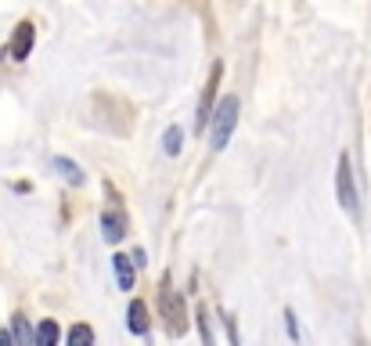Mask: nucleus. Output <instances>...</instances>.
I'll return each mask as SVG.
<instances>
[{"label": "nucleus", "mask_w": 371, "mask_h": 346, "mask_svg": "<svg viewBox=\"0 0 371 346\" xmlns=\"http://www.w3.org/2000/svg\"><path fill=\"white\" fill-rule=\"evenodd\" d=\"M159 310H163V321H166L170 336H184L188 332V310H184V300L173 289L170 274H163V281H159Z\"/></svg>", "instance_id": "1"}, {"label": "nucleus", "mask_w": 371, "mask_h": 346, "mask_svg": "<svg viewBox=\"0 0 371 346\" xmlns=\"http://www.w3.org/2000/svg\"><path fill=\"white\" fill-rule=\"evenodd\" d=\"M234 123H238V98L228 94V98L220 101V108L213 112V148H228V141L234 134Z\"/></svg>", "instance_id": "2"}, {"label": "nucleus", "mask_w": 371, "mask_h": 346, "mask_svg": "<svg viewBox=\"0 0 371 346\" xmlns=\"http://www.w3.org/2000/svg\"><path fill=\"white\" fill-rule=\"evenodd\" d=\"M335 195H339V206L350 216H357V187H353V170H350L346 152L339 155V166H335Z\"/></svg>", "instance_id": "3"}, {"label": "nucleus", "mask_w": 371, "mask_h": 346, "mask_svg": "<svg viewBox=\"0 0 371 346\" xmlns=\"http://www.w3.org/2000/svg\"><path fill=\"white\" fill-rule=\"evenodd\" d=\"M220 76H223V65H220V61H213V69H209V80H205V90H202V101H199V116H195V127H199V130H205L209 119H213V101H217Z\"/></svg>", "instance_id": "4"}, {"label": "nucleus", "mask_w": 371, "mask_h": 346, "mask_svg": "<svg viewBox=\"0 0 371 346\" xmlns=\"http://www.w3.org/2000/svg\"><path fill=\"white\" fill-rule=\"evenodd\" d=\"M33 40H37V29H33V22H19V29H14V37H11V58L14 61H26L29 58V51H33Z\"/></svg>", "instance_id": "5"}, {"label": "nucleus", "mask_w": 371, "mask_h": 346, "mask_svg": "<svg viewBox=\"0 0 371 346\" xmlns=\"http://www.w3.org/2000/svg\"><path fill=\"white\" fill-rule=\"evenodd\" d=\"M123 234H126V213L123 210H105L101 213V238L108 245H116V242H123Z\"/></svg>", "instance_id": "6"}, {"label": "nucleus", "mask_w": 371, "mask_h": 346, "mask_svg": "<svg viewBox=\"0 0 371 346\" xmlns=\"http://www.w3.org/2000/svg\"><path fill=\"white\" fill-rule=\"evenodd\" d=\"M148 325H152L148 307H144V300H134L130 307H126V328H130L134 336H144V332H148Z\"/></svg>", "instance_id": "7"}, {"label": "nucleus", "mask_w": 371, "mask_h": 346, "mask_svg": "<svg viewBox=\"0 0 371 346\" xmlns=\"http://www.w3.org/2000/svg\"><path fill=\"white\" fill-rule=\"evenodd\" d=\"M51 166L61 173V181H66V184H83V170H79L72 159H66V155H54V159H51Z\"/></svg>", "instance_id": "8"}, {"label": "nucleus", "mask_w": 371, "mask_h": 346, "mask_svg": "<svg viewBox=\"0 0 371 346\" xmlns=\"http://www.w3.org/2000/svg\"><path fill=\"white\" fill-rule=\"evenodd\" d=\"M58 336H61V328L54 318H47L37 325V332H33V346H58Z\"/></svg>", "instance_id": "9"}, {"label": "nucleus", "mask_w": 371, "mask_h": 346, "mask_svg": "<svg viewBox=\"0 0 371 346\" xmlns=\"http://www.w3.org/2000/svg\"><path fill=\"white\" fill-rule=\"evenodd\" d=\"M11 343L14 346H33V328H29V321H26V314H14L11 318Z\"/></svg>", "instance_id": "10"}, {"label": "nucleus", "mask_w": 371, "mask_h": 346, "mask_svg": "<svg viewBox=\"0 0 371 346\" xmlns=\"http://www.w3.org/2000/svg\"><path fill=\"white\" fill-rule=\"evenodd\" d=\"M112 263H116V274H119V289L123 292H134V260L116 253V256H112Z\"/></svg>", "instance_id": "11"}, {"label": "nucleus", "mask_w": 371, "mask_h": 346, "mask_svg": "<svg viewBox=\"0 0 371 346\" xmlns=\"http://www.w3.org/2000/svg\"><path fill=\"white\" fill-rule=\"evenodd\" d=\"M69 346H94V328L90 325H72L69 328Z\"/></svg>", "instance_id": "12"}, {"label": "nucleus", "mask_w": 371, "mask_h": 346, "mask_svg": "<svg viewBox=\"0 0 371 346\" xmlns=\"http://www.w3.org/2000/svg\"><path fill=\"white\" fill-rule=\"evenodd\" d=\"M163 148H166V155H181V148H184V130L181 127H170L166 137H163Z\"/></svg>", "instance_id": "13"}, {"label": "nucleus", "mask_w": 371, "mask_h": 346, "mask_svg": "<svg viewBox=\"0 0 371 346\" xmlns=\"http://www.w3.org/2000/svg\"><path fill=\"white\" fill-rule=\"evenodd\" d=\"M195 325H199L202 346H217V343H213V332H209V314H205V307H199V310H195Z\"/></svg>", "instance_id": "14"}, {"label": "nucleus", "mask_w": 371, "mask_h": 346, "mask_svg": "<svg viewBox=\"0 0 371 346\" xmlns=\"http://www.w3.org/2000/svg\"><path fill=\"white\" fill-rule=\"evenodd\" d=\"M285 325H288V336L299 339V325H296V314L292 310H285Z\"/></svg>", "instance_id": "15"}, {"label": "nucleus", "mask_w": 371, "mask_h": 346, "mask_svg": "<svg viewBox=\"0 0 371 346\" xmlns=\"http://www.w3.org/2000/svg\"><path fill=\"white\" fill-rule=\"evenodd\" d=\"M228 336H231V346H241V339H238V321L234 318H228Z\"/></svg>", "instance_id": "16"}, {"label": "nucleus", "mask_w": 371, "mask_h": 346, "mask_svg": "<svg viewBox=\"0 0 371 346\" xmlns=\"http://www.w3.org/2000/svg\"><path fill=\"white\" fill-rule=\"evenodd\" d=\"M0 346H14V343H11V336H8V332H0Z\"/></svg>", "instance_id": "17"}]
</instances>
